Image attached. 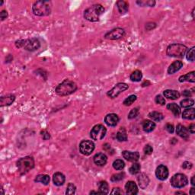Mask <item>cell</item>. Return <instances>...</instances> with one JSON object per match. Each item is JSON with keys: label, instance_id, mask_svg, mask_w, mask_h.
I'll list each match as a JSON object with an SVG mask.
<instances>
[{"label": "cell", "instance_id": "cell-1", "mask_svg": "<svg viewBox=\"0 0 195 195\" xmlns=\"http://www.w3.org/2000/svg\"><path fill=\"white\" fill-rule=\"evenodd\" d=\"M105 12V8L100 4H95L84 12V18L91 22H97L99 18Z\"/></svg>", "mask_w": 195, "mask_h": 195}, {"label": "cell", "instance_id": "cell-2", "mask_svg": "<svg viewBox=\"0 0 195 195\" xmlns=\"http://www.w3.org/2000/svg\"><path fill=\"white\" fill-rule=\"evenodd\" d=\"M51 2L50 1H37L32 6V12L37 16H47L51 13Z\"/></svg>", "mask_w": 195, "mask_h": 195}, {"label": "cell", "instance_id": "cell-3", "mask_svg": "<svg viewBox=\"0 0 195 195\" xmlns=\"http://www.w3.org/2000/svg\"><path fill=\"white\" fill-rule=\"evenodd\" d=\"M77 90V85L73 81L65 80L57 86L55 92L59 96H67Z\"/></svg>", "mask_w": 195, "mask_h": 195}, {"label": "cell", "instance_id": "cell-4", "mask_svg": "<svg viewBox=\"0 0 195 195\" xmlns=\"http://www.w3.org/2000/svg\"><path fill=\"white\" fill-rule=\"evenodd\" d=\"M17 168L21 175H25L34 168V158L31 156H25L17 161Z\"/></svg>", "mask_w": 195, "mask_h": 195}, {"label": "cell", "instance_id": "cell-5", "mask_svg": "<svg viewBox=\"0 0 195 195\" xmlns=\"http://www.w3.org/2000/svg\"><path fill=\"white\" fill-rule=\"evenodd\" d=\"M187 47L181 44H172L168 45L166 50V54L168 57L175 58H184Z\"/></svg>", "mask_w": 195, "mask_h": 195}, {"label": "cell", "instance_id": "cell-6", "mask_svg": "<svg viewBox=\"0 0 195 195\" xmlns=\"http://www.w3.org/2000/svg\"><path fill=\"white\" fill-rule=\"evenodd\" d=\"M15 46L18 48H24L28 51H35L40 47L39 40L37 38H30L25 40H18L15 42Z\"/></svg>", "mask_w": 195, "mask_h": 195}, {"label": "cell", "instance_id": "cell-7", "mask_svg": "<svg viewBox=\"0 0 195 195\" xmlns=\"http://www.w3.org/2000/svg\"><path fill=\"white\" fill-rule=\"evenodd\" d=\"M187 183H188V180H187V176L182 173L175 174L171 178L172 186L175 188H182V187H185Z\"/></svg>", "mask_w": 195, "mask_h": 195}, {"label": "cell", "instance_id": "cell-8", "mask_svg": "<svg viewBox=\"0 0 195 195\" xmlns=\"http://www.w3.org/2000/svg\"><path fill=\"white\" fill-rule=\"evenodd\" d=\"M107 129L102 124H97L92 128L90 132V136L93 140H101L105 137Z\"/></svg>", "mask_w": 195, "mask_h": 195}, {"label": "cell", "instance_id": "cell-9", "mask_svg": "<svg viewBox=\"0 0 195 195\" xmlns=\"http://www.w3.org/2000/svg\"><path fill=\"white\" fill-rule=\"evenodd\" d=\"M95 149V144L91 140H82L80 144V151L85 156H89Z\"/></svg>", "mask_w": 195, "mask_h": 195}, {"label": "cell", "instance_id": "cell-10", "mask_svg": "<svg viewBox=\"0 0 195 195\" xmlns=\"http://www.w3.org/2000/svg\"><path fill=\"white\" fill-rule=\"evenodd\" d=\"M128 88H129V85H126V83H123V82L117 83L111 90L108 92L107 95H108V97H110V98H117L121 93H122L123 92H124V91H126V89H128Z\"/></svg>", "mask_w": 195, "mask_h": 195}, {"label": "cell", "instance_id": "cell-11", "mask_svg": "<svg viewBox=\"0 0 195 195\" xmlns=\"http://www.w3.org/2000/svg\"><path fill=\"white\" fill-rule=\"evenodd\" d=\"M125 35V31L123 28H115L109 32L107 33L105 35V39L108 40H119L121 38H122Z\"/></svg>", "mask_w": 195, "mask_h": 195}, {"label": "cell", "instance_id": "cell-12", "mask_svg": "<svg viewBox=\"0 0 195 195\" xmlns=\"http://www.w3.org/2000/svg\"><path fill=\"white\" fill-rule=\"evenodd\" d=\"M169 172L168 168L164 165H160L156 168V175L157 178L160 181H165L168 178Z\"/></svg>", "mask_w": 195, "mask_h": 195}, {"label": "cell", "instance_id": "cell-13", "mask_svg": "<svg viewBox=\"0 0 195 195\" xmlns=\"http://www.w3.org/2000/svg\"><path fill=\"white\" fill-rule=\"evenodd\" d=\"M122 156L126 160L129 162H136L140 159V153L138 152L124 151V152H122Z\"/></svg>", "mask_w": 195, "mask_h": 195}, {"label": "cell", "instance_id": "cell-14", "mask_svg": "<svg viewBox=\"0 0 195 195\" xmlns=\"http://www.w3.org/2000/svg\"><path fill=\"white\" fill-rule=\"evenodd\" d=\"M95 164L97 165L98 166H104L106 165L107 162H108V157L105 153L102 152H98L93 158Z\"/></svg>", "mask_w": 195, "mask_h": 195}, {"label": "cell", "instance_id": "cell-15", "mask_svg": "<svg viewBox=\"0 0 195 195\" xmlns=\"http://www.w3.org/2000/svg\"><path fill=\"white\" fill-rule=\"evenodd\" d=\"M119 117L116 114H109L105 117V124L109 126H115L119 122Z\"/></svg>", "mask_w": 195, "mask_h": 195}, {"label": "cell", "instance_id": "cell-16", "mask_svg": "<svg viewBox=\"0 0 195 195\" xmlns=\"http://www.w3.org/2000/svg\"><path fill=\"white\" fill-rule=\"evenodd\" d=\"M126 193L127 194L135 195L138 193V187L136 184L132 181H129L125 184Z\"/></svg>", "mask_w": 195, "mask_h": 195}, {"label": "cell", "instance_id": "cell-17", "mask_svg": "<svg viewBox=\"0 0 195 195\" xmlns=\"http://www.w3.org/2000/svg\"><path fill=\"white\" fill-rule=\"evenodd\" d=\"M176 133L180 137L183 138L184 140H187L189 139V131L185 126L178 124L176 127Z\"/></svg>", "mask_w": 195, "mask_h": 195}, {"label": "cell", "instance_id": "cell-18", "mask_svg": "<svg viewBox=\"0 0 195 195\" xmlns=\"http://www.w3.org/2000/svg\"><path fill=\"white\" fill-rule=\"evenodd\" d=\"M137 181L140 188L145 189L149 185V178L145 173H140L137 177Z\"/></svg>", "mask_w": 195, "mask_h": 195}, {"label": "cell", "instance_id": "cell-19", "mask_svg": "<svg viewBox=\"0 0 195 195\" xmlns=\"http://www.w3.org/2000/svg\"><path fill=\"white\" fill-rule=\"evenodd\" d=\"M53 182L54 184L57 186H62L66 182L65 175L61 172H56L53 176Z\"/></svg>", "mask_w": 195, "mask_h": 195}, {"label": "cell", "instance_id": "cell-20", "mask_svg": "<svg viewBox=\"0 0 195 195\" xmlns=\"http://www.w3.org/2000/svg\"><path fill=\"white\" fill-rule=\"evenodd\" d=\"M182 66H183V63L182 61H175L168 67V74H174L182 69Z\"/></svg>", "mask_w": 195, "mask_h": 195}, {"label": "cell", "instance_id": "cell-21", "mask_svg": "<svg viewBox=\"0 0 195 195\" xmlns=\"http://www.w3.org/2000/svg\"><path fill=\"white\" fill-rule=\"evenodd\" d=\"M117 5V8H118V11L121 14H125L127 12L128 9H129V4H128L127 2L123 1V0H119L116 3Z\"/></svg>", "mask_w": 195, "mask_h": 195}, {"label": "cell", "instance_id": "cell-22", "mask_svg": "<svg viewBox=\"0 0 195 195\" xmlns=\"http://www.w3.org/2000/svg\"><path fill=\"white\" fill-rule=\"evenodd\" d=\"M15 99V96L13 95H8L6 96V97H1L0 99V104H1V106H8V105H11L12 103L14 102Z\"/></svg>", "mask_w": 195, "mask_h": 195}, {"label": "cell", "instance_id": "cell-23", "mask_svg": "<svg viewBox=\"0 0 195 195\" xmlns=\"http://www.w3.org/2000/svg\"><path fill=\"white\" fill-rule=\"evenodd\" d=\"M164 94V96L168 99H172V100H176L178 98H180V93H179L178 91H175V90H168L164 91L163 92Z\"/></svg>", "mask_w": 195, "mask_h": 195}, {"label": "cell", "instance_id": "cell-24", "mask_svg": "<svg viewBox=\"0 0 195 195\" xmlns=\"http://www.w3.org/2000/svg\"><path fill=\"white\" fill-rule=\"evenodd\" d=\"M195 72L192 71L191 73H187L186 75H182V76L179 77L178 80L180 82H195Z\"/></svg>", "mask_w": 195, "mask_h": 195}, {"label": "cell", "instance_id": "cell-25", "mask_svg": "<svg viewBox=\"0 0 195 195\" xmlns=\"http://www.w3.org/2000/svg\"><path fill=\"white\" fill-rule=\"evenodd\" d=\"M156 128V124L152 121L146 120L143 122V129L145 132L150 133Z\"/></svg>", "mask_w": 195, "mask_h": 195}, {"label": "cell", "instance_id": "cell-26", "mask_svg": "<svg viewBox=\"0 0 195 195\" xmlns=\"http://www.w3.org/2000/svg\"><path fill=\"white\" fill-rule=\"evenodd\" d=\"M182 118L184 120H194L195 118V109L191 108L184 110L182 113Z\"/></svg>", "mask_w": 195, "mask_h": 195}, {"label": "cell", "instance_id": "cell-27", "mask_svg": "<svg viewBox=\"0 0 195 195\" xmlns=\"http://www.w3.org/2000/svg\"><path fill=\"white\" fill-rule=\"evenodd\" d=\"M98 191L101 194H108L109 193V186L107 182L102 181L98 183Z\"/></svg>", "mask_w": 195, "mask_h": 195}, {"label": "cell", "instance_id": "cell-28", "mask_svg": "<svg viewBox=\"0 0 195 195\" xmlns=\"http://www.w3.org/2000/svg\"><path fill=\"white\" fill-rule=\"evenodd\" d=\"M35 182H40L44 184V185H47L50 183V177L47 175H44V174H40L36 176L34 179Z\"/></svg>", "mask_w": 195, "mask_h": 195}, {"label": "cell", "instance_id": "cell-29", "mask_svg": "<svg viewBox=\"0 0 195 195\" xmlns=\"http://www.w3.org/2000/svg\"><path fill=\"white\" fill-rule=\"evenodd\" d=\"M167 108L171 110L175 117H178L181 114V108L175 103H170L167 105Z\"/></svg>", "mask_w": 195, "mask_h": 195}, {"label": "cell", "instance_id": "cell-30", "mask_svg": "<svg viewBox=\"0 0 195 195\" xmlns=\"http://www.w3.org/2000/svg\"><path fill=\"white\" fill-rule=\"evenodd\" d=\"M149 117L151 118L152 120L157 121V122H159V121H162L164 119V115L160 113V112H157V111H152L150 112L149 114Z\"/></svg>", "mask_w": 195, "mask_h": 195}, {"label": "cell", "instance_id": "cell-31", "mask_svg": "<svg viewBox=\"0 0 195 195\" xmlns=\"http://www.w3.org/2000/svg\"><path fill=\"white\" fill-rule=\"evenodd\" d=\"M143 78V74H142V72L140 70H135L131 73L130 79L132 82H140V80Z\"/></svg>", "mask_w": 195, "mask_h": 195}, {"label": "cell", "instance_id": "cell-32", "mask_svg": "<svg viewBox=\"0 0 195 195\" xmlns=\"http://www.w3.org/2000/svg\"><path fill=\"white\" fill-rule=\"evenodd\" d=\"M117 140L119 142H124L127 140V135L124 128H121L120 131L117 133Z\"/></svg>", "mask_w": 195, "mask_h": 195}, {"label": "cell", "instance_id": "cell-33", "mask_svg": "<svg viewBox=\"0 0 195 195\" xmlns=\"http://www.w3.org/2000/svg\"><path fill=\"white\" fill-rule=\"evenodd\" d=\"M180 104L182 108H190L194 105V101L191 98H185L182 100Z\"/></svg>", "mask_w": 195, "mask_h": 195}, {"label": "cell", "instance_id": "cell-34", "mask_svg": "<svg viewBox=\"0 0 195 195\" xmlns=\"http://www.w3.org/2000/svg\"><path fill=\"white\" fill-rule=\"evenodd\" d=\"M113 167L116 170H122L125 167V163L122 159H116L113 162Z\"/></svg>", "mask_w": 195, "mask_h": 195}, {"label": "cell", "instance_id": "cell-35", "mask_svg": "<svg viewBox=\"0 0 195 195\" xmlns=\"http://www.w3.org/2000/svg\"><path fill=\"white\" fill-rule=\"evenodd\" d=\"M140 169H141V166L139 163H133L132 165V166L130 168L129 172L131 175H136L140 172Z\"/></svg>", "mask_w": 195, "mask_h": 195}, {"label": "cell", "instance_id": "cell-36", "mask_svg": "<svg viewBox=\"0 0 195 195\" xmlns=\"http://www.w3.org/2000/svg\"><path fill=\"white\" fill-rule=\"evenodd\" d=\"M125 177V174L124 172H121V173H117V174H115L111 176L110 178V181L112 182H120V181L123 180Z\"/></svg>", "mask_w": 195, "mask_h": 195}, {"label": "cell", "instance_id": "cell-37", "mask_svg": "<svg viewBox=\"0 0 195 195\" xmlns=\"http://www.w3.org/2000/svg\"><path fill=\"white\" fill-rule=\"evenodd\" d=\"M136 3L140 6H149V7H153L155 6L156 2L153 0H148V1H145V0H142V1H137Z\"/></svg>", "mask_w": 195, "mask_h": 195}, {"label": "cell", "instance_id": "cell-38", "mask_svg": "<svg viewBox=\"0 0 195 195\" xmlns=\"http://www.w3.org/2000/svg\"><path fill=\"white\" fill-rule=\"evenodd\" d=\"M136 98H137V97H136V95H130L129 97L126 98V99L124 100L123 104H124L125 106H131V105H132V104L135 101H136Z\"/></svg>", "mask_w": 195, "mask_h": 195}, {"label": "cell", "instance_id": "cell-39", "mask_svg": "<svg viewBox=\"0 0 195 195\" xmlns=\"http://www.w3.org/2000/svg\"><path fill=\"white\" fill-rule=\"evenodd\" d=\"M194 50H195V47H191L188 51H187V55H186V57H187V60L191 61V62H194V55H195Z\"/></svg>", "mask_w": 195, "mask_h": 195}, {"label": "cell", "instance_id": "cell-40", "mask_svg": "<svg viewBox=\"0 0 195 195\" xmlns=\"http://www.w3.org/2000/svg\"><path fill=\"white\" fill-rule=\"evenodd\" d=\"M75 191H76V187L75 186L74 184L73 183H69L66 187V194H75Z\"/></svg>", "mask_w": 195, "mask_h": 195}, {"label": "cell", "instance_id": "cell-41", "mask_svg": "<svg viewBox=\"0 0 195 195\" xmlns=\"http://www.w3.org/2000/svg\"><path fill=\"white\" fill-rule=\"evenodd\" d=\"M138 113H139L138 108H133V109L131 110V112L129 113V115H128V119L135 118V117L138 115Z\"/></svg>", "mask_w": 195, "mask_h": 195}, {"label": "cell", "instance_id": "cell-42", "mask_svg": "<svg viewBox=\"0 0 195 195\" xmlns=\"http://www.w3.org/2000/svg\"><path fill=\"white\" fill-rule=\"evenodd\" d=\"M103 149L104 150L106 151L108 154H110V155H113L114 152H115V150L111 148L110 145L108 143H105V145H103Z\"/></svg>", "mask_w": 195, "mask_h": 195}, {"label": "cell", "instance_id": "cell-43", "mask_svg": "<svg viewBox=\"0 0 195 195\" xmlns=\"http://www.w3.org/2000/svg\"><path fill=\"white\" fill-rule=\"evenodd\" d=\"M155 101L156 104H159V105H164L165 104H166V100H165V98H163L162 95H160L156 96Z\"/></svg>", "mask_w": 195, "mask_h": 195}, {"label": "cell", "instance_id": "cell-44", "mask_svg": "<svg viewBox=\"0 0 195 195\" xmlns=\"http://www.w3.org/2000/svg\"><path fill=\"white\" fill-rule=\"evenodd\" d=\"M143 151H144V153H145L146 155H151L152 151H153V149H152V147L149 144H147V145H146L145 147H144Z\"/></svg>", "mask_w": 195, "mask_h": 195}, {"label": "cell", "instance_id": "cell-45", "mask_svg": "<svg viewBox=\"0 0 195 195\" xmlns=\"http://www.w3.org/2000/svg\"><path fill=\"white\" fill-rule=\"evenodd\" d=\"M41 136H42V137H43V139L44 140H49V139L50 138V133H49L48 132H47V131H41Z\"/></svg>", "mask_w": 195, "mask_h": 195}, {"label": "cell", "instance_id": "cell-46", "mask_svg": "<svg viewBox=\"0 0 195 195\" xmlns=\"http://www.w3.org/2000/svg\"><path fill=\"white\" fill-rule=\"evenodd\" d=\"M193 165L191 162H183V164H182V168H184V169H191V168H192Z\"/></svg>", "mask_w": 195, "mask_h": 195}, {"label": "cell", "instance_id": "cell-47", "mask_svg": "<svg viewBox=\"0 0 195 195\" xmlns=\"http://www.w3.org/2000/svg\"><path fill=\"white\" fill-rule=\"evenodd\" d=\"M156 27V24L154 22H149L146 25V29L148 30V31H151L152 29H154Z\"/></svg>", "mask_w": 195, "mask_h": 195}, {"label": "cell", "instance_id": "cell-48", "mask_svg": "<svg viewBox=\"0 0 195 195\" xmlns=\"http://www.w3.org/2000/svg\"><path fill=\"white\" fill-rule=\"evenodd\" d=\"M110 194H124V192H123V191L120 188V187H115V188H113V191L110 192Z\"/></svg>", "mask_w": 195, "mask_h": 195}, {"label": "cell", "instance_id": "cell-49", "mask_svg": "<svg viewBox=\"0 0 195 195\" xmlns=\"http://www.w3.org/2000/svg\"><path fill=\"white\" fill-rule=\"evenodd\" d=\"M166 130L167 131H168V133H172L174 132V131H175V128H174V126L172 125V124H167L166 126Z\"/></svg>", "mask_w": 195, "mask_h": 195}, {"label": "cell", "instance_id": "cell-50", "mask_svg": "<svg viewBox=\"0 0 195 195\" xmlns=\"http://www.w3.org/2000/svg\"><path fill=\"white\" fill-rule=\"evenodd\" d=\"M7 17H8V13H7V12L6 11V10H3V11L1 12V13H0V18H1V20L4 21L5 19L7 18Z\"/></svg>", "mask_w": 195, "mask_h": 195}, {"label": "cell", "instance_id": "cell-51", "mask_svg": "<svg viewBox=\"0 0 195 195\" xmlns=\"http://www.w3.org/2000/svg\"><path fill=\"white\" fill-rule=\"evenodd\" d=\"M182 95L184 96V97H191L192 94H191V91L189 90H184L182 92Z\"/></svg>", "mask_w": 195, "mask_h": 195}, {"label": "cell", "instance_id": "cell-52", "mask_svg": "<svg viewBox=\"0 0 195 195\" xmlns=\"http://www.w3.org/2000/svg\"><path fill=\"white\" fill-rule=\"evenodd\" d=\"M188 131L191 133H192V134H194V133H195V124H191V125L189 126L188 127Z\"/></svg>", "mask_w": 195, "mask_h": 195}, {"label": "cell", "instance_id": "cell-53", "mask_svg": "<svg viewBox=\"0 0 195 195\" xmlns=\"http://www.w3.org/2000/svg\"><path fill=\"white\" fill-rule=\"evenodd\" d=\"M150 84H151L150 82H149V81H145V82L142 84V86H143V87H146V86L150 85Z\"/></svg>", "mask_w": 195, "mask_h": 195}, {"label": "cell", "instance_id": "cell-54", "mask_svg": "<svg viewBox=\"0 0 195 195\" xmlns=\"http://www.w3.org/2000/svg\"><path fill=\"white\" fill-rule=\"evenodd\" d=\"M190 194H191V195L195 194V189L194 188V187H191V191H190Z\"/></svg>", "mask_w": 195, "mask_h": 195}, {"label": "cell", "instance_id": "cell-55", "mask_svg": "<svg viewBox=\"0 0 195 195\" xmlns=\"http://www.w3.org/2000/svg\"><path fill=\"white\" fill-rule=\"evenodd\" d=\"M191 184H192L193 186L195 185V182H194V176H193L192 178H191Z\"/></svg>", "mask_w": 195, "mask_h": 195}, {"label": "cell", "instance_id": "cell-56", "mask_svg": "<svg viewBox=\"0 0 195 195\" xmlns=\"http://www.w3.org/2000/svg\"><path fill=\"white\" fill-rule=\"evenodd\" d=\"M177 143V140L175 138H173L171 140V143L172 144H175V143Z\"/></svg>", "mask_w": 195, "mask_h": 195}, {"label": "cell", "instance_id": "cell-57", "mask_svg": "<svg viewBox=\"0 0 195 195\" xmlns=\"http://www.w3.org/2000/svg\"><path fill=\"white\" fill-rule=\"evenodd\" d=\"M176 194H185V193L184 192H181V191H178V192H175Z\"/></svg>", "mask_w": 195, "mask_h": 195}, {"label": "cell", "instance_id": "cell-58", "mask_svg": "<svg viewBox=\"0 0 195 195\" xmlns=\"http://www.w3.org/2000/svg\"><path fill=\"white\" fill-rule=\"evenodd\" d=\"M194 11H195V8H193V11H192V18H194Z\"/></svg>", "mask_w": 195, "mask_h": 195}]
</instances>
